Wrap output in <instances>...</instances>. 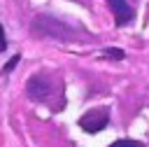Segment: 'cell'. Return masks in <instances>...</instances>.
<instances>
[{"label": "cell", "mask_w": 149, "mask_h": 147, "mask_svg": "<svg viewBox=\"0 0 149 147\" xmlns=\"http://www.w3.org/2000/svg\"><path fill=\"white\" fill-rule=\"evenodd\" d=\"M7 49V37H5V28H2V23H0V54Z\"/></svg>", "instance_id": "8992f818"}, {"label": "cell", "mask_w": 149, "mask_h": 147, "mask_svg": "<svg viewBox=\"0 0 149 147\" xmlns=\"http://www.w3.org/2000/svg\"><path fill=\"white\" fill-rule=\"evenodd\" d=\"M109 7H112L116 26H126L128 21H133V7L126 0H109Z\"/></svg>", "instance_id": "3957f363"}, {"label": "cell", "mask_w": 149, "mask_h": 147, "mask_svg": "<svg viewBox=\"0 0 149 147\" xmlns=\"http://www.w3.org/2000/svg\"><path fill=\"white\" fill-rule=\"evenodd\" d=\"M105 54L107 56H114V58H123V51H119V49H107Z\"/></svg>", "instance_id": "52a82bcc"}, {"label": "cell", "mask_w": 149, "mask_h": 147, "mask_svg": "<svg viewBox=\"0 0 149 147\" xmlns=\"http://www.w3.org/2000/svg\"><path fill=\"white\" fill-rule=\"evenodd\" d=\"M107 124H109V117H107V112H105V110L86 112V114L79 119V126H81L86 133H98V131H102Z\"/></svg>", "instance_id": "7a4b0ae2"}, {"label": "cell", "mask_w": 149, "mask_h": 147, "mask_svg": "<svg viewBox=\"0 0 149 147\" xmlns=\"http://www.w3.org/2000/svg\"><path fill=\"white\" fill-rule=\"evenodd\" d=\"M19 61H21V56H19V54H16V56H12V58H9V63L5 65V72H12V70H14V65H16Z\"/></svg>", "instance_id": "5b68a950"}, {"label": "cell", "mask_w": 149, "mask_h": 147, "mask_svg": "<svg viewBox=\"0 0 149 147\" xmlns=\"http://www.w3.org/2000/svg\"><path fill=\"white\" fill-rule=\"evenodd\" d=\"M26 93H28L30 100H44L51 93V84H49V79L44 75H33L28 79V84H26Z\"/></svg>", "instance_id": "6da1fadb"}, {"label": "cell", "mask_w": 149, "mask_h": 147, "mask_svg": "<svg viewBox=\"0 0 149 147\" xmlns=\"http://www.w3.org/2000/svg\"><path fill=\"white\" fill-rule=\"evenodd\" d=\"M109 147H144V145H142L140 140H123V138H121V140H114Z\"/></svg>", "instance_id": "277c9868"}]
</instances>
